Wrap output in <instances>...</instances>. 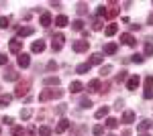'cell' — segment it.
I'll return each instance as SVG.
<instances>
[{
  "mask_svg": "<svg viewBox=\"0 0 153 136\" xmlns=\"http://www.w3.org/2000/svg\"><path fill=\"white\" fill-rule=\"evenodd\" d=\"M19 65H21V67H29V65H31V59H29L27 53H21V55H19Z\"/></svg>",
  "mask_w": 153,
  "mask_h": 136,
  "instance_id": "cell-6",
  "label": "cell"
},
{
  "mask_svg": "<svg viewBox=\"0 0 153 136\" xmlns=\"http://www.w3.org/2000/svg\"><path fill=\"white\" fill-rule=\"evenodd\" d=\"M8 23H10V18H8V16H0V29H6Z\"/></svg>",
  "mask_w": 153,
  "mask_h": 136,
  "instance_id": "cell-24",
  "label": "cell"
},
{
  "mask_svg": "<svg viewBox=\"0 0 153 136\" xmlns=\"http://www.w3.org/2000/svg\"><path fill=\"white\" fill-rule=\"evenodd\" d=\"M61 96H63V91L47 90V91H43V93L39 96V100H41V102H47V100H51V98H61Z\"/></svg>",
  "mask_w": 153,
  "mask_h": 136,
  "instance_id": "cell-1",
  "label": "cell"
},
{
  "mask_svg": "<svg viewBox=\"0 0 153 136\" xmlns=\"http://www.w3.org/2000/svg\"><path fill=\"white\" fill-rule=\"evenodd\" d=\"M68 128H70V120H65V118H63V120H59V124H57L55 130H57V132H65Z\"/></svg>",
  "mask_w": 153,
  "mask_h": 136,
  "instance_id": "cell-9",
  "label": "cell"
},
{
  "mask_svg": "<svg viewBox=\"0 0 153 136\" xmlns=\"http://www.w3.org/2000/svg\"><path fill=\"white\" fill-rule=\"evenodd\" d=\"M4 63H6V55H2V53H0V65H4Z\"/></svg>",
  "mask_w": 153,
  "mask_h": 136,
  "instance_id": "cell-38",
  "label": "cell"
},
{
  "mask_svg": "<svg viewBox=\"0 0 153 136\" xmlns=\"http://www.w3.org/2000/svg\"><path fill=\"white\" fill-rule=\"evenodd\" d=\"M120 41L125 43V45H135V37L129 33H125V35H120Z\"/></svg>",
  "mask_w": 153,
  "mask_h": 136,
  "instance_id": "cell-8",
  "label": "cell"
},
{
  "mask_svg": "<svg viewBox=\"0 0 153 136\" xmlns=\"http://www.w3.org/2000/svg\"><path fill=\"white\" fill-rule=\"evenodd\" d=\"M139 83H141L139 75H133V77L127 81V87H129V90H135V87H139Z\"/></svg>",
  "mask_w": 153,
  "mask_h": 136,
  "instance_id": "cell-4",
  "label": "cell"
},
{
  "mask_svg": "<svg viewBox=\"0 0 153 136\" xmlns=\"http://www.w3.org/2000/svg\"><path fill=\"white\" fill-rule=\"evenodd\" d=\"M82 108H90V106H92V102H90V100H88V98H82Z\"/></svg>",
  "mask_w": 153,
  "mask_h": 136,
  "instance_id": "cell-33",
  "label": "cell"
},
{
  "mask_svg": "<svg viewBox=\"0 0 153 136\" xmlns=\"http://www.w3.org/2000/svg\"><path fill=\"white\" fill-rule=\"evenodd\" d=\"M31 51H33V53H41V51H45V41H35L33 47H31Z\"/></svg>",
  "mask_w": 153,
  "mask_h": 136,
  "instance_id": "cell-5",
  "label": "cell"
},
{
  "mask_svg": "<svg viewBox=\"0 0 153 136\" xmlns=\"http://www.w3.org/2000/svg\"><path fill=\"white\" fill-rule=\"evenodd\" d=\"M117 49H118V47L114 45V43H108V45L104 47V53H106V55H114V53H117Z\"/></svg>",
  "mask_w": 153,
  "mask_h": 136,
  "instance_id": "cell-10",
  "label": "cell"
},
{
  "mask_svg": "<svg viewBox=\"0 0 153 136\" xmlns=\"http://www.w3.org/2000/svg\"><path fill=\"white\" fill-rule=\"evenodd\" d=\"M4 79H6V81H16V79H19V73L8 71V73H4Z\"/></svg>",
  "mask_w": 153,
  "mask_h": 136,
  "instance_id": "cell-15",
  "label": "cell"
},
{
  "mask_svg": "<svg viewBox=\"0 0 153 136\" xmlns=\"http://www.w3.org/2000/svg\"><path fill=\"white\" fill-rule=\"evenodd\" d=\"M39 134H41V136H49V134H51V130H49L47 126H41V128H39Z\"/></svg>",
  "mask_w": 153,
  "mask_h": 136,
  "instance_id": "cell-28",
  "label": "cell"
},
{
  "mask_svg": "<svg viewBox=\"0 0 153 136\" xmlns=\"http://www.w3.org/2000/svg\"><path fill=\"white\" fill-rule=\"evenodd\" d=\"M27 91H29V81H25V83H19V85H16V96H19V98L25 96Z\"/></svg>",
  "mask_w": 153,
  "mask_h": 136,
  "instance_id": "cell-7",
  "label": "cell"
},
{
  "mask_svg": "<svg viewBox=\"0 0 153 136\" xmlns=\"http://www.w3.org/2000/svg\"><path fill=\"white\" fill-rule=\"evenodd\" d=\"M133 120H135V114H133V112H125V116H123V122H125V124H131Z\"/></svg>",
  "mask_w": 153,
  "mask_h": 136,
  "instance_id": "cell-16",
  "label": "cell"
},
{
  "mask_svg": "<svg viewBox=\"0 0 153 136\" xmlns=\"http://www.w3.org/2000/svg\"><path fill=\"white\" fill-rule=\"evenodd\" d=\"M141 136H149V134H141Z\"/></svg>",
  "mask_w": 153,
  "mask_h": 136,
  "instance_id": "cell-39",
  "label": "cell"
},
{
  "mask_svg": "<svg viewBox=\"0 0 153 136\" xmlns=\"http://www.w3.org/2000/svg\"><path fill=\"white\" fill-rule=\"evenodd\" d=\"M145 90H147V91L153 90V75H149V77L145 79Z\"/></svg>",
  "mask_w": 153,
  "mask_h": 136,
  "instance_id": "cell-23",
  "label": "cell"
},
{
  "mask_svg": "<svg viewBox=\"0 0 153 136\" xmlns=\"http://www.w3.org/2000/svg\"><path fill=\"white\" fill-rule=\"evenodd\" d=\"M21 47H23V41H19V39H12L10 45H8V49H10L12 53H19V51H21Z\"/></svg>",
  "mask_w": 153,
  "mask_h": 136,
  "instance_id": "cell-3",
  "label": "cell"
},
{
  "mask_svg": "<svg viewBox=\"0 0 153 136\" xmlns=\"http://www.w3.org/2000/svg\"><path fill=\"white\" fill-rule=\"evenodd\" d=\"M71 26H74L76 31H82V29H84V23H82V21H74V23H71Z\"/></svg>",
  "mask_w": 153,
  "mask_h": 136,
  "instance_id": "cell-29",
  "label": "cell"
},
{
  "mask_svg": "<svg viewBox=\"0 0 153 136\" xmlns=\"http://www.w3.org/2000/svg\"><path fill=\"white\" fill-rule=\"evenodd\" d=\"M57 83H59L57 77H47V79H45V85H57Z\"/></svg>",
  "mask_w": 153,
  "mask_h": 136,
  "instance_id": "cell-26",
  "label": "cell"
},
{
  "mask_svg": "<svg viewBox=\"0 0 153 136\" xmlns=\"http://www.w3.org/2000/svg\"><path fill=\"white\" fill-rule=\"evenodd\" d=\"M117 31H118V26L117 24H108V26H106V37H112V35H117Z\"/></svg>",
  "mask_w": 153,
  "mask_h": 136,
  "instance_id": "cell-12",
  "label": "cell"
},
{
  "mask_svg": "<svg viewBox=\"0 0 153 136\" xmlns=\"http://www.w3.org/2000/svg\"><path fill=\"white\" fill-rule=\"evenodd\" d=\"M29 35H33V26H25L19 31V37H29Z\"/></svg>",
  "mask_w": 153,
  "mask_h": 136,
  "instance_id": "cell-17",
  "label": "cell"
},
{
  "mask_svg": "<svg viewBox=\"0 0 153 136\" xmlns=\"http://www.w3.org/2000/svg\"><path fill=\"white\" fill-rule=\"evenodd\" d=\"M102 132H104V128H102V126L98 124V126L94 128V136H102Z\"/></svg>",
  "mask_w": 153,
  "mask_h": 136,
  "instance_id": "cell-31",
  "label": "cell"
},
{
  "mask_svg": "<svg viewBox=\"0 0 153 136\" xmlns=\"http://www.w3.org/2000/svg\"><path fill=\"white\" fill-rule=\"evenodd\" d=\"M151 126H153V122H149V120H145V122H141V124L137 126V130H139V132H145V130H149Z\"/></svg>",
  "mask_w": 153,
  "mask_h": 136,
  "instance_id": "cell-11",
  "label": "cell"
},
{
  "mask_svg": "<svg viewBox=\"0 0 153 136\" xmlns=\"http://www.w3.org/2000/svg\"><path fill=\"white\" fill-rule=\"evenodd\" d=\"M47 69H49V71H53V69H57V63H55V61H49V63H47Z\"/></svg>",
  "mask_w": 153,
  "mask_h": 136,
  "instance_id": "cell-36",
  "label": "cell"
},
{
  "mask_svg": "<svg viewBox=\"0 0 153 136\" xmlns=\"http://www.w3.org/2000/svg\"><path fill=\"white\" fill-rule=\"evenodd\" d=\"M106 126H108V128H117L118 122L114 120V118H108V120H106Z\"/></svg>",
  "mask_w": 153,
  "mask_h": 136,
  "instance_id": "cell-27",
  "label": "cell"
},
{
  "mask_svg": "<svg viewBox=\"0 0 153 136\" xmlns=\"http://www.w3.org/2000/svg\"><path fill=\"white\" fill-rule=\"evenodd\" d=\"M131 61H133V63H143V55H133Z\"/></svg>",
  "mask_w": 153,
  "mask_h": 136,
  "instance_id": "cell-34",
  "label": "cell"
},
{
  "mask_svg": "<svg viewBox=\"0 0 153 136\" xmlns=\"http://www.w3.org/2000/svg\"><path fill=\"white\" fill-rule=\"evenodd\" d=\"M145 55H153V45H151V43L145 45Z\"/></svg>",
  "mask_w": 153,
  "mask_h": 136,
  "instance_id": "cell-32",
  "label": "cell"
},
{
  "mask_svg": "<svg viewBox=\"0 0 153 136\" xmlns=\"http://www.w3.org/2000/svg\"><path fill=\"white\" fill-rule=\"evenodd\" d=\"M76 71H78V73H86V71H90V63H82V65H78Z\"/></svg>",
  "mask_w": 153,
  "mask_h": 136,
  "instance_id": "cell-22",
  "label": "cell"
},
{
  "mask_svg": "<svg viewBox=\"0 0 153 136\" xmlns=\"http://www.w3.org/2000/svg\"><path fill=\"white\" fill-rule=\"evenodd\" d=\"M41 24H43V26H49V24H51V14H49V12H45V14L41 16Z\"/></svg>",
  "mask_w": 153,
  "mask_h": 136,
  "instance_id": "cell-19",
  "label": "cell"
},
{
  "mask_svg": "<svg viewBox=\"0 0 153 136\" xmlns=\"http://www.w3.org/2000/svg\"><path fill=\"white\" fill-rule=\"evenodd\" d=\"M10 100H12V96H8V93H2V96H0V106L10 104Z\"/></svg>",
  "mask_w": 153,
  "mask_h": 136,
  "instance_id": "cell-20",
  "label": "cell"
},
{
  "mask_svg": "<svg viewBox=\"0 0 153 136\" xmlns=\"http://www.w3.org/2000/svg\"><path fill=\"white\" fill-rule=\"evenodd\" d=\"M110 71H112V67H110V65H106V67H102V69H100V75L104 77V75H108V73H110Z\"/></svg>",
  "mask_w": 153,
  "mask_h": 136,
  "instance_id": "cell-30",
  "label": "cell"
},
{
  "mask_svg": "<svg viewBox=\"0 0 153 136\" xmlns=\"http://www.w3.org/2000/svg\"><path fill=\"white\" fill-rule=\"evenodd\" d=\"M98 63H102V55L100 53H94L92 59H90V65H98Z\"/></svg>",
  "mask_w": 153,
  "mask_h": 136,
  "instance_id": "cell-18",
  "label": "cell"
},
{
  "mask_svg": "<svg viewBox=\"0 0 153 136\" xmlns=\"http://www.w3.org/2000/svg\"><path fill=\"white\" fill-rule=\"evenodd\" d=\"M55 24H57V26H65V24H68V16H63V14L57 16V18H55Z\"/></svg>",
  "mask_w": 153,
  "mask_h": 136,
  "instance_id": "cell-21",
  "label": "cell"
},
{
  "mask_svg": "<svg viewBox=\"0 0 153 136\" xmlns=\"http://www.w3.org/2000/svg\"><path fill=\"white\" fill-rule=\"evenodd\" d=\"M106 114H108V108H106V106H104V108H100V110L96 112V118H104Z\"/></svg>",
  "mask_w": 153,
  "mask_h": 136,
  "instance_id": "cell-25",
  "label": "cell"
},
{
  "mask_svg": "<svg viewBox=\"0 0 153 136\" xmlns=\"http://www.w3.org/2000/svg\"><path fill=\"white\" fill-rule=\"evenodd\" d=\"M12 134H14V136H21V134H23V128H21V126H16V128L12 130Z\"/></svg>",
  "mask_w": 153,
  "mask_h": 136,
  "instance_id": "cell-37",
  "label": "cell"
},
{
  "mask_svg": "<svg viewBox=\"0 0 153 136\" xmlns=\"http://www.w3.org/2000/svg\"><path fill=\"white\" fill-rule=\"evenodd\" d=\"M88 90H90V91H98V90H100V79L90 81V83H88Z\"/></svg>",
  "mask_w": 153,
  "mask_h": 136,
  "instance_id": "cell-14",
  "label": "cell"
},
{
  "mask_svg": "<svg viewBox=\"0 0 153 136\" xmlns=\"http://www.w3.org/2000/svg\"><path fill=\"white\" fill-rule=\"evenodd\" d=\"M108 136H114V134H108Z\"/></svg>",
  "mask_w": 153,
  "mask_h": 136,
  "instance_id": "cell-40",
  "label": "cell"
},
{
  "mask_svg": "<svg viewBox=\"0 0 153 136\" xmlns=\"http://www.w3.org/2000/svg\"><path fill=\"white\" fill-rule=\"evenodd\" d=\"M88 47H90L88 41H76L74 43V51L76 53H84V51H88Z\"/></svg>",
  "mask_w": 153,
  "mask_h": 136,
  "instance_id": "cell-2",
  "label": "cell"
},
{
  "mask_svg": "<svg viewBox=\"0 0 153 136\" xmlns=\"http://www.w3.org/2000/svg\"><path fill=\"white\" fill-rule=\"evenodd\" d=\"M29 116H31V110H21V118H23V120H27Z\"/></svg>",
  "mask_w": 153,
  "mask_h": 136,
  "instance_id": "cell-35",
  "label": "cell"
},
{
  "mask_svg": "<svg viewBox=\"0 0 153 136\" xmlns=\"http://www.w3.org/2000/svg\"><path fill=\"white\" fill-rule=\"evenodd\" d=\"M82 87H84V85L80 83V81H74V83L70 85V91H71V93H78V91H82Z\"/></svg>",
  "mask_w": 153,
  "mask_h": 136,
  "instance_id": "cell-13",
  "label": "cell"
}]
</instances>
